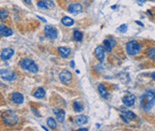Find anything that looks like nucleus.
Wrapping results in <instances>:
<instances>
[{
  "instance_id": "obj_19",
  "label": "nucleus",
  "mask_w": 155,
  "mask_h": 131,
  "mask_svg": "<svg viewBox=\"0 0 155 131\" xmlns=\"http://www.w3.org/2000/svg\"><path fill=\"white\" fill-rule=\"evenodd\" d=\"M58 54L63 57V58H66L69 56L70 53H71V49L67 48V47H64V46H60L57 48Z\"/></svg>"
},
{
  "instance_id": "obj_15",
  "label": "nucleus",
  "mask_w": 155,
  "mask_h": 131,
  "mask_svg": "<svg viewBox=\"0 0 155 131\" xmlns=\"http://www.w3.org/2000/svg\"><path fill=\"white\" fill-rule=\"evenodd\" d=\"M115 45H116V41L114 39H105L103 41V46L105 50H107L108 52H111Z\"/></svg>"
},
{
  "instance_id": "obj_27",
  "label": "nucleus",
  "mask_w": 155,
  "mask_h": 131,
  "mask_svg": "<svg viewBox=\"0 0 155 131\" xmlns=\"http://www.w3.org/2000/svg\"><path fill=\"white\" fill-rule=\"evenodd\" d=\"M8 16V12L5 11V10H1L0 12V19L1 21H4Z\"/></svg>"
},
{
  "instance_id": "obj_12",
  "label": "nucleus",
  "mask_w": 155,
  "mask_h": 131,
  "mask_svg": "<svg viewBox=\"0 0 155 131\" xmlns=\"http://www.w3.org/2000/svg\"><path fill=\"white\" fill-rule=\"evenodd\" d=\"M14 51L12 48H4L3 49L2 53H1V59L3 61H7L9 59H11V57L13 55Z\"/></svg>"
},
{
  "instance_id": "obj_11",
  "label": "nucleus",
  "mask_w": 155,
  "mask_h": 131,
  "mask_svg": "<svg viewBox=\"0 0 155 131\" xmlns=\"http://www.w3.org/2000/svg\"><path fill=\"white\" fill-rule=\"evenodd\" d=\"M53 113H55L57 120L60 122L63 123L65 121V118H66V112L63 109L60 108H54L53 109Z\"/></svg>"
},
{
  "instance_id": "obj_28",
  "label": "nucleus",
  "mask_w": 155,
  "mask_h": 131,
  "mask_svg": "<svg viewBox=\"0 0 155 131\" xmlns=\"http://www.w3.org/2000/svg\"><path fill=\"white\" fill-rule=\"evenodd\" d=\"M127 30V24H122L118 28V31L121 32V33H125Z\"/></svg>"
},
{
  "instance_id": "obj_30",
  "label": "nucleus",
  "mask_w": 155,
  "mask_h": 131,
  "mask_svg": "<svg viewBox=\"0 0 155 131\" xmlns=\"http://www.w3.org/2000/svg\"><path fill=\"white\" fill-rule=\"evenodd\" d=\"M145 1H146V0H137V2H138L139 4H143Z\"/></svg>"
},
{
  "instance_id": "obj_18",
  "label": "nucleus",
  "mask_w": 155,
  "mask_h": 131,
  "mask_svg": "<svg viewBox=\"0 0 155 131\" xmlns=\"http://www.w3.org/2000/svg\"><path fill=\"white\" fill-rule=\"evenodd\" d=\"M98 91L100 93V95L104 98V99H107L109 97V92H108V89L107 88L103 85V84H100L98 86Z\"/></svg>"
},
{
  "instance_id": "obj_6",
  "label": "nucleus",
  "mask_w": 155,
  "mask_h": 131,
  "mask_svg": "<svg viewBox=\"0 0 155 131\" xmlns=\"http://www.w3.org/2000/svg\"><path fill=\"white\" fill-rule=\"evenodd\" d=\"M44 33H45L46 37L50 38V39H56L57 38V30L50 25H46L45 26Z\"/></svg>"
},
{
  "instance_id": "obj_31",
  "label": "nucleus",
  "mask_w": 155,
  "mask_h": 131,
  "mask_svg": "<svg viewBox=\"0 0 155 131\" xmlns=\"http://www.w3.org/2000/svg\"><path fill=\"white\" fill-rule=\"evenodd\" d=\"M24 2H25V4H31V0H23Z\"/></svg>"
},
{
  "instance_id": "obj_17",
  "label": "nucleus",
  "mask_w": 155,
  "mask_h": 131,
  "mask_svg": "<svg viewBox=\"0 0 155 131\" xmlns=\"http://www.w3.org/2000/svg\"><path fill=\"white\" fill-rule=\"evenodd\" d=\"M75 123L79 126H83V125H85L88 123V118L83 115V114H80V115H77L75 117Z\"/></svg>"
},
{
  "instance_id": "obj_1",
  "label": "nucleus",
  "mask_w": 155,
  "mask_h": 131,
  "mask_svg": "<svg viewBox=\"0 0 155 131\" xmlns=\"http://www.w3.org/2000/svg\"><path fill=\"white\" fill-rule=\"evenodd\" d=\"M154 104L155 97L152 90L146 91L140 97V105H141V107L146 113L149 112V111H151V109L154 106Z\"/></svg>"
},
{
  "instance_id": "obj_24",
  "label": "nucleus",
  "mask_w": 155,
  "mask_h": 131,
  "mask_svg": "<svg viewBox=\"0 0 155 131\" xmlns=\"http://www.w3.org/2000/svg\"><path fill=\"white\" fill-rule=\"evenodd\" d=\"M146 55L149 59L155 61V47H150L146 50Z\"/></svg>"
},
{
  "instance_id": "obj_7",
  "label": "nucleus",
  "mask_w": 155,
  "mask_h": 131,
  "mask_svg": "<svg viewBox=\"0 0 155 131\" xmlns=\"http://www.w3.org/2000/svg\"><path fill=\"white\" fill-rule=\"evenodd\" d=\"M67 11H68V13H70L74 15H77L83 12V6L79 3H73L68 6Z\"/></svg>"
},
{
  "instance_id": "obj_21",
  "label": "nucleus",
  "mask_w": 155,
  "mask_h": 131,
  "mask_svg": "<svg viewBox=\"0 0 155 131\" xmlns=\"http://www.w3.org/2000/svg\"><path fill=\"white\" fill-rule=\"evenodd\" d=\"M61 22H62L65 26H66V27H70V26L74 25V23H75L74 20H73L72 18L68 17V16L63 17L62 20H61Z\"/></svg>"
},
{
  "instance_id": "obj_22",
  "label": "nucleus",
  "mask_w": 155,
  "mask_h": 131,
  "mask_svg": "<svg viewBox=\"0 0 155 131\" xmlns=\"http://www.w3.org/2000/svg\"><path fill=\"white\" fill-rule=\"evenodd\" d=\"M47 125L48 126V128L52 129V130H56L57 127V121L54 118H48L47 119Z\"/></svg>"
},
{
  "instance_id": "obj_34",
  "label": "nucleus",
  "mask_w": 155,
  "mask_h": 131,
  "mask_svg": "<svg viewBox=\"0 0 155 131\" xmlns=\"http://www.w3.org/2000/svg\"><path fill=\"white\" fill-rule=\"evenodd\" d=\"M74 63H75V62H74V61H72V62H71V67H72V68H74V67H75V64H74Z\"/></svg>"
},
{
  "instance_id": "obj_35",
  "label": "nucleus",
  "mask_w": 155,
  "mask_h": 131,
  "mask_svg": "<svg viewBox=\"0 0 155 131\" xmlns=\"http://www.w3.org/2000/svg\"><path fill=\"white\" fill-rule=\"evenodd\" d=\"M152 79H154V80H155V72L152 73Z\"/></svg>"
},
{
  "instance_id": "obj_37",
  "label": "nucleus",
  "mask_w": 155,
  "mask_h": 131,
  "mask_svg": "<svg viewBox=\"0 0 155 131\" xmlns=\"http://www.w3.org/2000/svg\"><path fill=\"white\" fill-rule=\"evenodd\" d=\"M153 93H154V97H155V91H153Z\"/></svg>"
},
{
  "instance_id": "obj_16",
  "label": "nucleus",
  "mask_w": 155,
  "mask_h": 131,
  "mask_svg": "<svg viewBox=\"0 0 155 131\" xmlns=\"http://www.w3.org/2000/svg\"><path fill=\"white\" fill-rule=\"evenodd\" d=\"M0 33H1V35L3 36V37H10V36H12L13 35V30H12V29H10V28H8V27H6L5 25H1L0 26Z\"/></svg>"
},
{
  "instance_id": "obj_20",
  "label": "nucleus",
  "mask_w": 155,
  "mask_h": 131,
  "mask_svg": "<svg viewBox=\"0 0 155 131\" xmlns=\"http://www.w3.org/2000/svg\"><path fill=\"white\" fill-rule=\"evenodd\" d=\"M121 115H123L124 117H126L127 120H134L136 119V114L131 112V111H128V110H125V109H121Z\"/></svg>"
},
{
  "instance_id": "obj_33",
  "label": "nucleus",
  "mask_w": 155,
  "mask_h": 131,
  "mask_svg": "<svg viewBox=\"0 0 155 131\" xmlns=\"http://www.w3.org/2000/svg\"><path fill=\"white\" fill-rule=\"evenodd\" d=\"M136 22L137 24H139V25H141V26H144V24H143L142 22H140V21H136Z\"/></svg>"
},
{
  "instance_id": "obj_9",
  "label": "nucleus",
  "mask_w": 155,
  "mask_h": 131,
  "mask_svg": "<svg viewBox=\"0 0 155 131\" xmlns=\"http://www.w3.org/2000/svg\"><path fill=\"white\" fill-rule=\"evenodd\" d=\"M122 101H123V104L126 106L130 107V106L134 105V104L136 102V96L133 94H131V93H127V95L123 97Z\"/></svg>"
},
{
  "instance_id": "obj_36",
  "label": "nucleus",
  "mask_w": 155,
  "mask_h": 131,
  "mask_svg": "<svg viewBox=\"0 0 155 131\" xmlns=\"http://www.w3.org/2000/svg\"><path fill=\"white\" fill-rule=\"evenodd\" d=\"M87 131L88 130H87V129H79V131Z\"/></svg>"
},
{
  "instance_id": "obj_26",
  "label": "nucleus",
  "mask_w": 155,
  "mask_h": 131,
  "mask_svg": "<svg viewBox=\"0 0 155 131\" xmlns=\"http://www.w3.org/2000/svg\"><path fill=\"white\" fill-rule=\"evenodd\" d=\"M74 38L77 42H81L83 40V34L79 30H75L74 31Z\"/></svg>"
},
{
  "instance_id": "obj_29",
  "label": "nucleus",
  "mask_w": 155,
  "mask_h": 131,
  "mask_svg": "<svg viewBox=\"0 0 155 131\" xmlns=\"http://www.w3.org/2000/svg\"><path fill=\"white\" fill-rule=\"evenodd\" d=\"M31 111H32V112H34V113H35V114H36L37 116H40V114H39V113H38V112H37V111H36L35 109L31 108Z\"/></svg>"
},
{
  "instance_id": "obj_10",
  "label": "nucleus",
  "mask_w": 155,
  "mask_h": 131,
  "mask_svg": "<svg viewBox=\"0 0 155 131\" xmlns=\"http://www.w3.org/2000/svg\"><path fill=\"white\" fill-rule=\"evenodd\" d=\"M95 55L101 63H102L104 61V59H105V48L103 46H98L95 48Z\"/></svg>"
},
{
  "instance_id": "obj_14",
  "label": "nucleus",
  "mask_w": 155,
  "mask_h": 131,
  "mask_svg": "<svg viewBox=\"0 0 155 131\" xmlns=\"http://www.w3.org/2000/svg\"><path fill=\"white\" fill-rule=\"evenodd\" d=\"M37 5L41 9H49L54 6V3L51 0H42L38 2Z\"/></svg>"
},
{
  "instance_id": "obj_4",
  "label": "nucleus",
  "mask_w": 155,
  "mask_h": 131,
  "mask_svg": "<svg viewBox=\"0 0 155 131\" xmlns=\"http://www.w3.org/2000/svg\"><path fill=\"white\" fill-rule=\"evenodd\" d=\"M126 49L129 55H136L141 52V46L138 42L132 40L127 43Z\"/></svg>"
},
{
  "instance_id": "obj_13",
  "label": "nucleus",
  "mask_w": 155,
  "mask_h": 131,
  "mask_svg": "<svg viewBox=\"0 0 155 131\" xmlns=\"http://www.w3.org/2000/svg\"><path fill=\"white\" fill-rule=\"evenodd\" d=\"M12 101L15 105H22L24 101V98H23V96L21 93L14 92V93L12 94Z\"/></svg>"
},
{
  "instance_id": "obj_5",
  "label": "nucleus",
  "mask_w": 155,
  "mask_h": 131,
  "mask_svg": "<svg viewBox=\"0 0 155 131\" xmlns=\"http://www.w3.org/2000/svg\"><path fill=\"white\" fill-rule=\"evenodd\" d=\"M0 76L2 79L6 80V81H13L16 79V75L13 71L10 70H5V69H1L0 71Z\"/></svg>"
},
{
  "instance_id": "obj_32",
  "label": "nucleus",
  "mask_w": 155,
  "mask_h": 131,
  "mask_svg": "<svg viewBox=\"0 0 155 131\" xmlns=\"http://www.w3.org/2000/svg\"><path fill=\"white\" fill-rule=\"evenodd\" d=\"M38 18H39V19H40V20H41L42 21H44V22H46V21H47L44 18H42V17H40V16H38Z\"/></svg>"
},
{
  "instance_id": "obj_3",
  "label": "nucleus",
  "mask_w": 155,
  "mask_h": 131,
  "mask_svg": "<svg viewBox=\"0 0 155 131\" xmlns=\"http://www.w3.org/2000/svg\"><path fill=\"white\" fill-rule=\"evenodd\" d=\"M2 120L6 126H13L18 123V117L11 111L4 112L2 114Z\"/></svg>"
},
{
  "instance_id": "obj_23",
  "label": "nucleus",
  "mask_w": 155,
  "mask_h": 131,
  "mask_svg": "<svg viewBox=\"0 0 155 131\" xmlns=\"http://www.w3.org/2000/svg\"><path fill=\"white\" fill-rule=\"evenodd\" d=\"M46 93H45V90L42 88H39L35 92H34V96L38 99H41L45 96Z\"/></svg>"
},
{
  "instance_id": "obj_8",
  "label": "nucleus",
  "mask_w": 155,
  "mask_h": 131,
  "mask_svg": "<svg viewBox=\"0 0 155 131\" xmlns=\"http://www.w3.org/2000/svg\"><path fill=\"white\" fill-rule=\"evenodd\" d=\"M73 79V75L68 71H63L59 74V79L63 84H69Z\"/></svg>"
},
{
  "instance_id": "obj_25",
  "label": "nucleus",
  "mask_w": 155,
  "mask_h": 131,
  "mask_svg": "<svg viewBox=\"0 0 155 131\" xmlns=\"http://www.w3.org/2000/svg\"><path fill=\"white\" fill-rule=\"evenodd\" d=\"M73 107H74L75 112H76V113H81L83 110V106L79 102H75L73 104Z\"/></svg>"
},
{
  "instance_id": "obj_2",
  "label": "nucleus",
  "mask_w": 155,
  "mask_h": 131,
  "mask_svg": "<svg viewBox=\"0 0 155 131\" xmlns=\"http://www.w3.org/2000/svg\"><path fill=\"white\" fill-rule=\"evenodd\" d=\"M20 66L22 67V70L24 71H28L31 73H37L39 71V68L37 66V64L29 58H23L22 60H21L20 62Z\"/></svg>"
}]
</instances>
